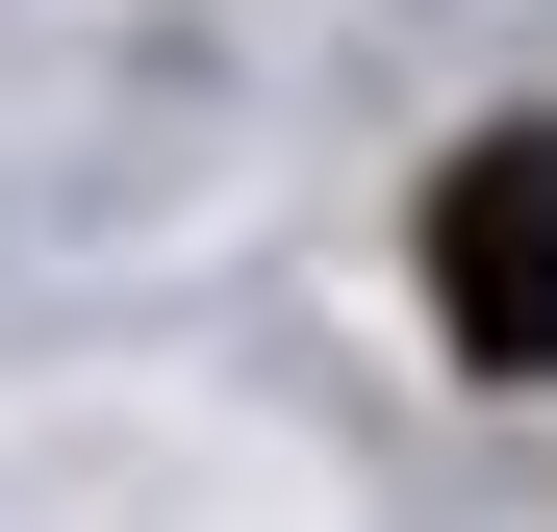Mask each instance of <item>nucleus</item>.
<instances>
[{
    "label": "nucleus",
    "mask_w": 557,
    "mask_h": 532,
    "mask_svg": "<svg viewBox=\"0 0 557 532\" xmlns=\"http://www.w3.org/2000/svg\"><path fill=\"white\" fill-rule=\"evenodd\" d=\"M431 305H456L482 381H557V102L482 127V152L431 177Z\"/></svg>",
    "instance_id": "nucleus-1"
}]
</instances>
